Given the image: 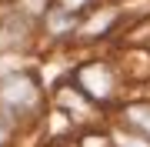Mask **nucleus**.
I'll use <instances>...</instances> for the list:
<instances>
[{"label": "nucleus", "mask_w": 150, "mask_h": 147, "mask_svg": "<svg viewBox=\"0 0 150 147\" xmlns=\"http://www.w3.org/2000/svg\"><path fill=\"white\" fill-rule=\"evenodd\" d=\"M127 120H130V124H137V127H147V131H150V107H130V110H127Z\"/></svg>", "instance_id": "nucleus-2"}, {"label": "nucleus", "mask_w": 150, "mask_h": 147, "mask_svg": "<svg viewBox=\"0 0 150 147\" xmlns=\"http://www.w3.org/2000/svg\"><path fill=\"white\" fill-rule=\"evenodd\" d=\"M80 87H83V94H87V97L103 100V97H110L113 80H110V74L103 70L100 64H93V67H87V70H80Z\"/></svg>", "instance_id": "nucleus-1"}]
</instances>
